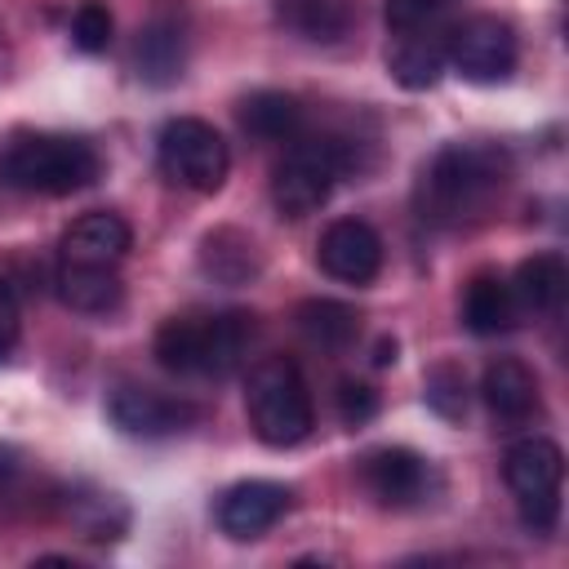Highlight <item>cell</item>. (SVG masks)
<instances>
[{
    "label": "cell",
    "mask_w": 569,
    "mask_h": 569,
    "mask_svg": "<svg viewBox=\"0 0 569 569\" xmlns=\"http://www.w3.org/2000/svg\"><path fill=\"white\" fill-rule=\"evenodd\" d=\"M133 62H138V76L147 84H173L187 67V31L182 22L173 18H151L142 31H138V44H133Z\"/></svg>",
    "instance_id": "ac0fdd59"
},
{
    "label": "cell",
    "mask_w": 569,
    "mask_h": 569,
    "mask_svg": "<svg viewBox=\"0 0 569 569\" xmlns=\"http://www.w3.org/2000/svg\"><path fill=\"white\" fill-rule=\"evenodd\" d=\"M453 0H382V18L391 36L418 31V27H436V18L449 9Z\"/></svg>",
    "instance_id": "4316f807"
},
{
    "label": "cell",
    "mask_w": 569,
    "mask_h": 569,
    "mask_svg": "<svg viewBox=\"0 0 569 569\" xmlns=\"http://www.w3.org/2000/svg\"><path fill=\"white\" fill-rule=\"evenodd\" d=\"M502 480L516 493L520 525L533 533H551L560 520V480L565 453L547 436H525L502 453Z\"/></svg>",
    "instance_id": "277c9868"
},
{
    "label": "cell",
    "mask_w": 569,
    "mask_h": 569,
    "mask_svg": "<svg viewBox=\"0 0 569 569\" xmlns=\"http://www.w3.org/2000/svg\"><path fill=\"white\" fill-rule=\"evenodd\" d=\"M427 405L449 422H458L467 413V378L458 365H436L427 373Z\"/></svg>",
    "instance_id": "d4e9b609"
},
{
    "label": "cell",
    "mask_w": 569,
    "mask_h": 569,
    "mask_svg": "<svg viewBox=\"0 0 569 569\" xmlns=\"http://www.w3.org/2000/svg\"><path fill=\"white\" fill-rule=\"evenodd\" d=\"M507 182V156L489 142H449L431 156L418 182V209L436 227H453L489 204Z\"/></svg>",
    "instance_id": "6da1fadb"
},
{
    "label": "cell",
    "mask_w": 569,
    "mask_h": 569,
    "mask_svg": "<svg viewBox=\"0 0 569 569\" xmlns=\"http://www.w3.org/2000/svg\"><path fill=\"white\" fill-rule=\"evenodd\" d=\"M480 400L498 422H525L538 409V378L529 373L525 360L498 356L480 373Z\"/></svg>",
    "instance_id": "5bb4252c"
},
{
    "label": "cell",
    "mask_w": 569,
    "mask_h": 569,
    "mask_svg": "<svg viewBox=\"0 0 569 569\" xmlns=\"http://www.w3.org/2000/svg\"><path fill=\"white\" fill-rule=\"evenodd\" d=\"M342 169H347V156H342V147L333 138H293V147L280 156V164L271 173L276 213L293 218V222L316 213L333 196Z\"/></svg>",
    "instance_id": "8992f818"
},
{
    "label": "cell",
    "mask_w": 569,
    "mask_h": 569,
    "mask_svg": "<svg viewBox=\"0 0 569 569\" xmlns=\"http://www.w3.org/2000/svg\"><path fill=\"white\" fill-rule=\"evenodd\" d=\"M511 293H516V307L529 311V316H547L565 302L569 293V267L560 253H533L516 267L511 276Z\"/></svg>",
    "instance_id": "44dd1931"
},
{
    "label": "cell",
    "mask_w": 569,
    "mask_h": 569,
    "mask_svg": "<svg viewBox=\"0 0 569 569\" xmlns=\"http://www.w3.org/2000/svg\"><path fill=\"white\" fill-rule=\"evenodd\" d=\"M67 516H71V525L84 533V538H93V542H111V538H120L124 533V507L111 498V493H89V498H71L67 502Z\"/></svg>",
    "instance_id": "cb8c5ba5"
},
{
    "label": "cell",
    "mask_w": 569,
    "mask_h": 569,
    "mask_svg": "<svg viewBox=\"0 0 569 569\" xmlns=\"http://www.w3.org/2000/svg\"><path fill=\"white\" fill-rule=\"evenodd\" d=\"M151 356L160 369L178 373V378H209V316H169L156 329Z\"/></svg>",
    "instance_id": "9a60e30c"
},
{
    "label": "cell",
    "mask_w": 569,
    "mask_h": 569,
    "mask_svg": "<svg viewBox=\"0 0 569 569\" xmlns=\"http://www.w3.org/2000/svg\"><path fill=\"white\" fill-rule=\"evenodd\" d=\"M18 333H22V311H18V293L13 284L0 276V356H9L18 347Z\"/></svg>",
    "instance_id": "f1b7e54d"
},
{
    "label": "cell",
    "mask_w": 569,
    "mask_h": 569,
    "mask_svg": "<svg viewBox=\"0 0 569 569\" xmlns=\"http://www.w3.org/2000/svg\"><path fill=\"white\" fill-rule=\"evenodd\" d=\"M244 413H249L253 436L267 449L302 445L316 427V409H311V391H307L302 369L284 356L258 360L249 369V382H244Z\"/></svg>",
    "instance_id": "3957f363"
},
{
    "label": "cell",
    "mask_w": 569,
    "mask_h": 569,
    "mask_svg": "<svg viewBox=\"0 0 569 569\" xmlns=\"http://www.w3.org/2000/svg\"><path fill=\"white\" fill-rule=\"evenodd\" d=\"M284 31L307 44H338L351 31V0H271Z\"/></svg>",
    "instance_id": "ffe728a7"
},
{
    "label": "cell",
    "mask_w": 569,
    "mask_h": 569,
    "mask_svg": "<svg viewBox=\"0 0 569 569\" xmlns=\"http://www.w3.org/2000/svg\"><path fill=\"white\" fill-rule=\"evenodd\" d=\"M333 400H338V418H342L347 427H365V422H373V418H378V391H373L369 382L342 378Z\"/></svg>",
    "instance_id": "83f0119b"
},
{
    "label": "cell",
    "mask_w": 569,
    "mask_h": 569,
    "mask_svg": "<svg viewBox=\"0 0 569 569\" xmlns=\"http://www.w3.org/2000/svg\"><path fill=\"white\" fill-rule=\"evenodd\" d=\"M391 360H396V342H391V338H382V342H378V356H373V365H391Z\"/></svg>",
    "instance_id": "4dcf8cb0"
},
{
    "label": "cell",
    "mask_w": 569,
    "mask_h": 569,
    "mask_svg": "<svg viewBox=\"0 0 569 569\" xmlns=\"http://www.w3.org/2000/svg\"><path fill=\"white\" fill-rule=\"evenodd\" d=\"M98 151L67 133H13L0 147V182L31 196H71L98 178Z\"/></svg>",
    "instance_id": "7a4b0ae2"
},
{
    "label": "cell",
    "mask_w": 569,
    "mask_h": 569,
    "mask_svg": "<svg viewBox=\"0 0 569 569\" xmlns=\"http://www.w3.org/2000/svg\"><path fill=\"white\" fill-rule=\"evenodd\" d=\"M289 498L293 493L276 480H240V485L222 489V498L213 507V520L231 542H253L289 511Z\"/></svg>",
    "instance_id": "30bf717a"
},
{
    "label": "cell",
    "mask_w": 569,
    "mask_h": 569,
    "mask_svg": "<svg viewBox=\"0 0 569 569\" xmlns=\"http://www.w3.org/2000/svg\"><path fill=\"white\" fill-rule=\"evenodd\" d=\"M53 284H58V298L84 316H107L124 298L116 267H98V262H58Z\"/></svg>",
    "instance_id": "e0dca14e"
},
{
    "label": "cell",
    "mask_w": 569,
    "mask_h": 569,
    "mask_svg": "<svg viewBox=\"0 0 569 569\" xmlns=\"http://www.w3.org/2000/svg\"><path fill=\"white\" fill-rule=\"evenodd\" d=\"M293 320H298L302 338L320 351H347L360 338V311L338 298H307L293 311Z\"/></svg>",
    "instance_id": "7402d4cb"
},
{
    "label": "cell",
    "mask_w": 569,
    "mask_h": 569,
    "mask_svg": "<svg viewBox=\"0 0 569 569\" xmlns=\"http://www.w3.org/2000/svg\"><path fill=\"white\" fill-rule=\"evenodd\" d=\"M516 320H520V307H516L511 280H502L498 271L471 276L467 293H462V325L476 338H498V333H511Z\"/></svg>",
    "instance_id": "2e32d148"
},
{
    "label": "cell",
    "mask_w": 569,
    "mask_h": 569,
    "mask_svg": "<svg viewBox=\"0 0 569 569\" xmlns=\"http://www.w3.org/2000/svg\"><path fill=\"white\" fill-rule=\"evenodd\" d=\"M18 471H22V462H18V453H13L9 445H0V493H9V489H13V480H18Z\"/></svg>",
    "instance_id": "f546056e"
},
{
    "label": "cell",
    "mask_w": 569,
    "mask_h": 569,
    "mask_svg": "<svg viewBox=\"0 0 569 569\" xmlns=\"http://www.w3.org/2000/svg\"><path fill=\"white\" fill-rule=\"evenodd\" d=\"M133 244V231L120 213L111 209H93L80 213L67 231H62V262H98V267H116Z\"/></svg>",
    "instance_id": "7c38bea8"
},
{
    "label": "cell",
    "mask_w": 569,
    "mask_h": 569,
    "mask_svg": "<svg viewBox=\"0 0 569 569\" xmlns=\"http://www.w3.org/2000/svg\"><path fill=\"white\" fill-rule=\"evenodd\" d=\"M71 44L80 53H102L111 44V13H107V4L84 0L76 9V18H71Z\"/></svg>",
    "instance_id": "484cf974"
},
{
    "label": "cell",
    "mask_w": 569,
    "mask_h": 569,
    "mask_svg": "<svg viewBox=\"0 0 569 569\" xmlns=\"http://www.w3.org/2000/svg\"><path fill=\"white\" fill-rule=\"evenodd\" d=\"M316 262L325 276L342 284H369L382 271V236L365 218H338L325 227L316 244Z\"/></svg>",
    "instance_id": "9c48e42d"
},
{
    "label": "cell",
    "mask_w": 569,
    "mask_h": 569,
    "mask_svg": "<svg viewBox=\"0 0 569 569\" xmlns=\"http://www.w3.org/2000/svg\"><path fill=\"white\" fill-rule=\"evenodd\" d=\"M516 27L498 13H476L449 31V62L471 84H498L516 71Z\"/></svg>",
    "instance_id": "52a82bcc"
},
{
    "label": "cell",
    "mask_w": 569,
    "mask_h": 569,
    "mask_svg": "<svg viewBox=\"0 0 569 569\" xmlns=\"http://www.w3.org/2000/svg\"><path fill=\"white\" fill-rule=\"evenodd\" d=\"M107 418L116 422V431L124 436H138V440H164L173 431H187L200 413L196 405L178 400V396H164L156 387H138V382H120L111 396H107Z\"/></svg>",
    "instance_id": "ba28073f"
},
{
    "label": "cell",
    "mask_w": 569,
    "mask_h": 569,
    "mask_svg": "<svg viewBox=\"0 0 569 569\" xmlns=\"http://www.w3.org/2000/svg\"><path fill=\"white\" fill-rule=\"evenodd\" d=\"M200 267H204V276H213L218 284H244V280L258 276L262 258H258V244H253L244 231L218 227V231H209L204 244H200Z\"/></svg>",
    "instance_id": "603a6c76"
},
{
    "label": "cell",
    "mask_w": 569,
    "mask_h": 569,
    "mask_svg": "<svg viewBox=\"0 0 569 569\" xmlns=\"http://www.w3.org/2000/svg\"><path fill=\"white\" fill-rule=\"evenodd\" d=\"M360 480L365 489L382 502V507H418L431 489V462L405 445H387V449H373L365 462H360Z\"/></svg>",
    "instance_id": "8fae6325"
},
{
    "label": "cell",
    "mask_w": 569,
    "mask_h": 569,
    "mask_svg": "<svg viewBox=\"0 0 569 569\" xmlns=\"http://www.w3.org/2000/svg\"><path fill=\"white\" fill-rule=\"evenodd\" d=\"M236 116L240 129L258 142H293L302 133V102L284 89H253Z\"/></svg>",
    "instance_id": "d6986e66"
},
{
    "label": "cell",
    "mask_w": 569,
    "mask_h": 569,
    "mask_svg": "<svg viewBox=\"0 0 569 569\" xmlns=\"http://www.w3.org/2000/svg\"><path fill=\"white\" fill-rule=\"evenodd\" d=\"M445 62H449V31H440V27L405 31V36H396V44H391V53H387L391 80H396L400 89H413V93H418V89H431V84L440 80Z\"/></svg>",
    "instance_id": "4fadbf2b"
},
{
    "label": "cell",
    "mask_w": 569,
    "mask_h": 569,
    "mask_svg": "<svg viewBox=\"0 0 569 569\" xmlns=\"http://www.w3.org/2000/svg\"><path fill=\"white\" fill-rule=\"evenodd\" d=\"M156 156H160L164 178L196 196H213L231 173L227 138L200 116H173L156 138Z\"/></svg>",
    "instance_id": "5b68a950"
}]
</instances>
